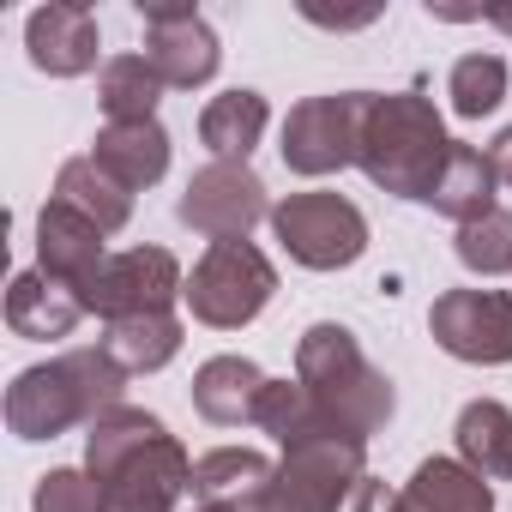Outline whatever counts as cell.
Segmentation results:
<instances>
[{
  "label": "cell",
  "mask_w": 512,
  "mask_h": 512,
  "mask_svg": "<svg viewBox=\"0 0 512 512\" xmlns=\"http://www.w3.org/2000/svg\"><path fill=\"white\" fill-rule=\"evenodd\" d=\"M85 470L103 494V512H175L193 488L187 446L151 410H109L85 434Z\"/></svg>",
  "instance_id": "cell-1"
},
{
  "label": "cell",
  "mask_w": 512,
  "mask_h": 512,
  "mask_svg": "<svg viewBox=\"0 0 512 512\" xmlns=\"http://www.w3.org/2000/svg\"><path fill=\"white\" fill-rule=\"evenodd\" d=\"M127 374L103 350H67L43 368H25L7 386V428L19 440H55L67 428H91L121 410Z\"/></svg>",
  "instance_id": "cell-2"
},
{
  "label": "cell",
  "mask_w": 512,
  "mask_h": 512,
  "mask_svg": "<svg viewBox=\"0 0 512 512\" xmlns=\"http://www.w3.org/2000/svg\"><path fill=\"white\" fill-rule=\"evenodd\" d=\"M296 380L308 386V398L320 404V416L332 428H344L350 440H362V446L398 410L392 380L362 356L356 332L350 326H332V320H320V326L302 332V344H296Z\"/></svg>",
  "instance_id": "cell-3"
},
{
  "label": "cell",
  "mask_w": 512,
  "mask_h": 512,
  "mask_svg": "<svg viewBox=\"0 0 512 512\" xmlns=\"http://www.w3.org/2000/svg\"><path fill=\"white\" fill-rule=\"evenodd\" d=\"M446 151H452V139L440 127V109L422 91H386V97L368 103L356 163L392 199H422L428 205V193L446 169Z\"/></svg>",
  "instance_id": "cell-4"
},
{
  "label": "cell",
  "mask_w": 512,
  "mask_h": 512,
  "mask_svg": "<svg viewBox=\"0 0 512 512\" xmlns=\"http://www.w3.org/2000/svg\"><path fill=\"white\" fill-rule=\"evenodd\" d=\"M272 296H278V272H272V260L253 241H211L205 260L187 278L193 320L217 326V332H235L247 320H260Z\"/></svg>",
  "instance_id": "cell-5"
},
{
  "label": "cell",
  "mask_w": 512,
  "mask_h": 512,
  "mask_svg": "<svg viewBox=\"0 0 512 512\" xmlns=\"http://www.w3.org/2000/svg\"><path fill=\"white\" fill-rule=\"evenodd\" d=\"M368 446L350 434H320L302 446H284V464L272 476V488L253 500L247 512H338L344 494L368 476Z\"/></svg>",
  "instance_id": "cell-6"
},
{
  "label": "cell",
  "mask_w": 512,
  "mask_h": 512,
  "mask_svg": "<svg viewBox=\"0 0 512 512\" xmlns=\"http://www.w3.org/2000/svg\"><path fill=\"white\" fill-rule=\"evenodd\" d=\"M272 229L290 247V260L308 272L356 266L368 247V217L344 193H290L284 205H272Z\"/></svg>",
  "instance_id": "cell-7"
},
{
  "label": "cell",
  "mask_w": 512,
  "mask_h": 512,
  "mask_svg": "<svg viewBox=\"0 0 512 512\" xmlns=\"http://www.w3.org/2000/svg\"><path fill=\"white\" fill-rule=\"evenodd\" d=\"M368 103H374V91H332V97H308V103H296L290 121H284V145H278L284 163H290L296 175H308V181L350 169L356 151H362Z\"/></svg>",
  "instance_id": "cell-8"
},
{
  "label": "cell",
  "mask_w": 512,
  "mask_h": 512,
  "mask_svg": "<svg viewBox=\"0 0 512 512\" xmlns=\"http://www.w3.org/2000/svg\"><path fill=\"white\" fill-rule=\"evenodd\" d=\"M175 296H187L175 253L169 247H127V253H109V266L85 290V314H103L115 326V320H139V314H169Z\"/></svg>",
  "instance_id": "cell-9"
},
{
  "label": "cell",
  "mask_w": 512,
  "mask_h": 512,
  "mask_svg": "<svg viewBox=\"0 0 512 512\" xmlns=\"http://www.w3.org/2000/svg\"><path fill=\"white\" fill-rule=\"evenodd\" d=\"M175 217L211 241H247L253 223L272 217V199H266V181L247 163H205L187 181V193L175 199Z\"/></svg>",
  "instance_id": "cell-10"
},
{
  "label": "cell",
  "mask_w": 512,
  "mask_h": 512,
  "mask_svg": "<svg viewBox=\"0 0 512 512\" xmlns=\"http://www.w3.org/2000/svg\"><path fill=\"white\" fill-rule=\"evenodd\" d=\"M428 332L446 356L500 368L512 362V296L506 290H446L428 308Z\"/></svg>",
  "instance_id": "cell-11"
},
{
  "label": "cell",
  "mask_w": 512,
  "mask_h": 512,
  "mask_svg": "<svg viewBox=\"0 0 512 512\" xmlns=\"http://www.w3.org/2000/svg\"><path fill=\"white\" fill-rule=\"evenodd\" d=\"M139 19H145V61L163 79V91H199V85H211L223 49H217V31L199 19V7L151 0V7H139Z\"/></svg>",
  "instance_id": "cell-12"
},
{
  "label": "cell",
  "mask_w": 512,
  "mask_h": 512,
  "mask_svg": "<svg viewBox=\"0 0 512 512\" xmlns=\"http://www.w3.org/2000/svg\"><path fill=\"white\" fill-rule=\"evenodd\" d=\"M37 260H43L37 272H49L55 284H67L85 302V290L109 266V247H103V229L85 211H73L67 199H49L43 217H37Z\"/></svg>",
  "instance_id": "cell-13"
},
{
  "label": "cell",
  "mask_w": 512,
  "mask_h": 512,
  "mask_svg": "<svg viewBox=\"0 0 512 512\" xmlns=\"http://www.w3.org/2000/svg\"><path fill=\"white\" fill-rule=\"evenodd\" d=\"M25 49H31V67L49 73V79H79L97 67V49H103V31H97V13L91 7H73V0H55V7H37L25 19Z\"/></svg>",
  "instance_id": "cell-14"
},
{
  "label": "cell",
  "mask_w": 512,
  "mask_h": 512,
  "mask_svg": "<svg viewBox=\"0 0 512 512\" xmlns=\"http://www.w3.org/2000/svg\"><path fill=\"white\" fill-rule=\"evenodd\" d=\"M278 464L253 446H217L205 458H193V500L199 506H223V512H247L272 488Z\"/></svg>",
  "instance_id": "cell-15"
},
{
  "label": "cell",
  "mask_w": 512,
  "mask_h": 512,
  "mask_svg": "<svg viewBox=\"0 0 512 512\" xmlns=\"http://www.w3.org/2000/svg\"><path fill=\"white\" fill-rule=\"evenodd\" d=\"M266 374L253 368L247 356H211L199 374H193V410L217 428H241L260 416V398H266Z\"/></svg>",
  "instance_id": "cell-16"
},
{
  "label": "cell",
  "mask_w": 512,
  "mask_h": 512,
  "mask_svg": "<svg viewBox=\"0 0 512 512\" xmlns=\"http://www.w3.org/2000/svg\"><path fill=\"white\" fill-rule=\"evenodd\" d=\"M91 157L127 193H139V187H157L163 181V169H169V133H163V121H109L91 139Z\"/></svg>",
  "instance_id": "cell-17"
},
{
  "label": "cell",
  "mask_w": 512,
  "mask_h": 512,
  "mask_svg": "<svg viewBox=\"0 0 512 512\" xmlns=\"http://www.w3.org/2000/svg\"><path fill=\"white\" fill-rule=\"evenodd\" d=\"M79 320H85V302H79L67 284H55L49 272H19V278L7 284V326H13L19 338L49 344V338H67Z\"/></svg>",
  "instance_id": "cell-18"
},
{
  "label": "cell",
  "mask_w": 512,
  "mask_h": 512,
  "mask_svg": "<svg viewBox=\"0 0 512 512\" xmlns=\"http://www.w3.org/2000/svg\"><path fill=\"white\" fill-rule=\"evenodd\" d=\"M392 512H494V488L458 458H422Z\"/></svg>",
  "instance_id": "cell-19"
},
{
  "label": "cell",
  "mask_w": 512,
  "mask_h": 512,
  "mask_svg": "<svg viewBox=\"0 0 512 512\" xmlns=\"http://www.w3.org/2000/svg\"><path fill=\"white\" fill-rule=\"evenodd\" d=\"M494 187H500V175H494L488 151H476V145H458V139H452L446 169H440V181H434L428 205L464 229V223H476V217H488V211H494Z\"/></svg>",
  "instance_id": "cell-20"
},
{
  "label": "cell",
  "mask_w": 512,
  "mask_h": 512,
  "mask_svg": "<svg viewBox=\"0 0 512 512\" xmlns=\"http://www.w3.org/2000/svg\"><path fill=\"white\" fill-rule=\"evenodd\" d=\"M266 121H272V109H266L260 91H223L199 115V145L211 151V163H247V151L266 133Z\"/></svg>",
  "instance_id": "cell-21"
},
{
  "label": "cell",
  "mask_w": 512,
  "mask_h": 512,
  "mask_svg": "<svg viewBox=\"0 0 512 512\" xmlns=\"http://www.w3.org/2000/svg\"><path fill=\"white\" fill-rule=\"evenodd\" d=\"M458 464H470L482 482L512 476V410L500 398H470L458 410Z\"/></svg>",
  "instance_id": "cell-22"
},
{
  "label": "cell",
  "mask_w": 512,
  "mask_h": 512,
  "mask_svg": "<svg viewBox=\"0 0 512 512\" xmlns=\"http://www.w3.org/2000/svg\"><path fill=\"white\" fill-rule=\"evenodd\" d=\"M55 199H67L73 211H85L103 235H115V229L133 217V193H127L97 157H67L61 175H55Z\"/></svg>",
  "instance_id": "cell-23"
},
{
  "label": "cell",
  "mask_w": 512,
  "mask_h": 512,
  "mask_svg": "<svg viewBox=\"0 0 512 512\" xmlns=\"http://www.w3.org/2000/svg\"><path fill=\"white\" fill-rule=\"evenodd\" d=\"M121 374H157L175 362L181 350V320L175 314H139V320H115L97 344Z\"/></svg>",
  "instance_id": "cell-24"
},
{
  "label": "cell",
  "mask_w": 512,
  "mask_h": 512,
  "mask_svg": "<svg viewBox=\"0 0 512 512\" xmlns=\"http://www.w3.org/2000/svg\"><path fill=\"white\" fill-rule=\"evenodd\" d=\"M97 97H103V115H109V121H157L163 79L151 73L145 55H115V61H103V73H97Z\"/></svg>",
  "instance_id": "cell-25"
},
{
  "label": "cell",
  "mask_w": 512,
  "mask_h": 512,
  "mask_svg": "<svg viewBox=\"0 0 512 512\" xmlns=\"http://www.w3.org/2000/svg\"><path fill=\"white\" fill-rule=\"evenodd\" d=\"M253 428H266L278 446H302V440H320V434H344L320 416V404L308 398L302 380H272L266 398H260V416H253Z\"/></svg>",
  "instance_id": "cell-26"
},
{
  "label": "cell",
  "mask_w": 512,
  "mask_h": 512,
  "mask_svg": "<svg viewBox=\"0 0 512 512\" xmlns=\"http://www.w3.org/2000/svg\"><path fill=\"white\" fill-rule=\"evenodd\" d=\"M446 97H452V109H458L464 121L494 115L500 97H506V61H500V55H464V61H452Z\"/></svg>",
  "instance_id": "cell-27"
},
{
  "label": "cell",
  "mask_w": 512,
  "mask_h": 512,
  "mask_svg": "<svg viewBox=\"0 0 512 512\" xmlns=\"http://www.w3.org/2000/svg\"><path fill=\"white\" fill-rule=\"evenodd\" d=\"M458 260H464L470 272H482V278L512 272V211L494 205L488 217L464 223V229H458Z\"/></svg>",
  "instance_id": "cell-28"
},
{
  "label": "cell",
  "mask_w": 512,
  "mask_h": 512,
  "mask_svg": "<svg viewBox=\"0 0 512 512\" xmlns=\"http://www.w3.org/2000/svg\"><path fill=\"white\" fill-rule=\"evenodd\" d=\"M31 506L37 512H103V494H97L91 470H49V476H37Z\"/></svg>",
  "instance_id": "cell-29"
},
{
  "label": "cell",
  "mask_w": 512,
  "mask_h": 512,
  "mask_svg": "<svg viewBox=\"0 0 512 512\" xmlns=\"http://www.w3.org/2000/svg\"><path fill=\"white\" fill-rule=\"evenodd\" d=\"M392 506H398V494H392L380 476H362V482L344 494V506H338V512H392Z\"/></svg>",
  "instance_id": "cell-30"
},
{
  "label": "cell",
  "mask_w": 512,
  "mask_h": 512,
  "mask_svg": "<svg viewBox=\"0 0 512 512\" xmlns=\"http://www.w3.org/2000/svg\"><path fill=\"white\" fill-rule=\"evenodd\" d=\"M314 25H332V31H362V25H374L380 19V7H362V13H326V7H314V0H308V7H302Z\"/></svg>",
  "instance_id": "cell-31"
},
{
  "label": "cell",
  "mask_w": 512,
  "mask_h": 512,
  "mask_svg": "<svg viewBox=\"0 0 512 512\" xmlns=\"http://www.w3.org/2000/svg\"><path fill=\"white\" fill-rule=\"evenodd\" d=\"M488 163H494V175H500V181L512 187V127H506V133H500V139L488 145Z\"/></svg>",
  "instance_id": "cell-32"
},
{
  "label": "cell",
  "mask_w": 512,
  "mask_h": 512,
  "mask_svg": "<svg viewBox=\"0 0 512 512\" xmlns=\"http://www.w3.org/2000/svg\"><path fill=\"white\" fill-rule=\"evenodd\" d=\"M193 512H223V506H193Z\"/></svg>",
  "instance_id": "cell-33"
}]
</instances>
